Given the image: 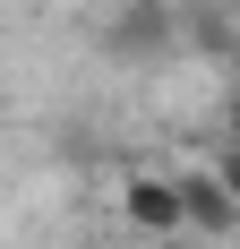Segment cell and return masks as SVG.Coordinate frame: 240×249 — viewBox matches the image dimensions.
<instances>
[{
  "label": "cell",
  "mask_w": 240,
  "mask_h": 249,
  "mask_svg": "<svg viewBox=\"0 0 240 249\" xmlns=\"http://www.w3.org/2000/svg\"><path fill=\"white\" fill-rule=\"evenodd\" d=\"M120 215H129L137 241H180V232H189L180 172H129V180H120Z\"/></svg>",
  "instance_id": "obj_1"
},
{
  "label": "cell",
  "mask_w": 240,
  "mask_h": 249,
  "mask_svg": "<svg viewBox=\"0 0 240 249\" xmlns=\"http://www.w3.org/2000/svg\"><path fill=\"white\" fill-rule=\"evenodd\" d=\"M180 198H189V232H232V224H240V198L206 172V163H197V172H180Z\"/></svg>",
  "instance_id": "obj_2"
},
{
  "label": "cell",
  "mask_w": 240,
  "mask_h": 249,
  "mask_svg": "<svg viewBox=\"0 0 240 249\" xmlns=\"http://www.w3.org/2000/svg\"><path fill=\"white\" fill-rule=\"evenodd\" d=\"M206 172H215L223 189H232V198H240V146H215V155H206Z\"/></svg>",
  "instance_id": "obj_3"
},
{
  "label": "cell",
  "mask_w": 240,
  "mask_h": 249,
  "mask_svg": "<svg viewBox=\"0 0 240 249\" xmlns=\"http://www.w3.org/2000/svg\"><path fill=\"white\" fill-rule=\"evenodd\" d=\"M223 146H240V86L223 95Z\"/></svg>",
  "instance_id": "obj_4"
},
{
  "label": "cell",
  "mask_w": 240,
  "mask_h": 249,
  "mask_svg": "<svg viewBox=\"0 0 240 249\" xmlns=\"http://www.w3.org/2000/svg\"><path fill=\"white\" fill-rule=\"evenodd\" d=\"M223 35H232V60H240V18H232V26H223Z\"/></svg>",
  "instance_id": "obj_5"
}]
</instances>
